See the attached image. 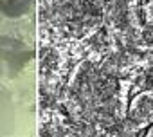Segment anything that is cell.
<instances>
[{"label":"cell","instance_id":"6da1fadb","mask_svg":"<svg viewBox=\"0 0 153 137\" xmlns=\"http://www.w3.org/2000/svg\"><path fill=\"white\" fill-rule=\"evenodd\" d=\"M151 126H153V121H151V123H149V124H148V126H146V128H144V130H142V133H140V135H139V137H146V135H148V132H149V130H151Z\"/></svg>","mask_w":153,"mask_h":137}]
</instances>
